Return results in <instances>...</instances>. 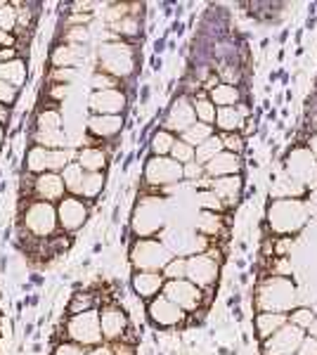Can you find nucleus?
Here are the masks:
<instances>
[{
  "label": "nucleus",
  "instance_id": "obj_1",
  "mask_svg": "<svg viewBox=\"0 0 317 355\" xmlns=\"http://www.w3.org/2000/svg\"><path fill=\"white\" fill-rule=\"evenodd\" d=\"M97 60H100V67L97 71L102 73H109L114 78H121V76H128L135 69V57H132V48L121 41H114V43H105L97 53Z\"/></svg>",
  "mask_w": 317,
  "mask_h": 355
},
{
  "label": "nucleus",
  "instance_id": "obj_2",
  "mask_svg": "<svg viewBox=\"0 0 317 355\" xmlns=\"http://www.w3.org/2000/svg\"><path fill=\"white\" fill-rule=\"evenodd\" d=\"M67 336L71 343L78 346H97L105 336H102L100 327V313L97 311H85L78 315H71V320L67 322Z\"/></svg>",
  "mask_w": 317,
  "mask_h": 355
},
{
  "label": "nucleus",
  "instance_id": "obj_3",
  "mask_svg": "<svg viewBox=\"0 0 317 355\" xmlns=\"http://www.w3.org/2000/svg\"><path fill=\"white\" fill-rule=\"evenodd\" d=\"M24 225L26 230L36 237H50L60 220H57V206L50 202H31L24 211Z\"/></svg>",
  "mask_w": 317,
  "mask_h": 355
},
{
  "label": "nucleus",
  "instance_id": "obj_4",
  "mask_svg": "<svg viewBox=\"0 0 317 355\" xmlns=\"http://www.w3.org/2000/svg\"><path fill=\"white\" fill-rule=\"evenodd\" d=\"M130 259L135 263L137 268L147 272H157V270H164L171 261V251L166 249L164 244H159L157 239H142L132 246L130 251Z\"/></svg>",
  "mask_w": 317,
  "mask_h": 355
},
{
  "label": "nucleus",
  "instance_id": "obj_5",
  "mask_svg": "<svg viewBox=\"0 0 317 355\" xmlns=\"http://www.w3.org/2000/svg\"><path fill=\"white\" fill-rule=\"evenodd\" d=\"M182 164H178L171 157H152L145 164V180L147 185L161 187V185H173V182L182 180Z\"/></svg>",
  "mask_w": 317,
  "mask_h": 355
},
{
  "label": "nucleus",
  "instance_id": "obj_6",
  "mask_svg": "<svg viewBox=\"0 0 317 355\" xmlns=\"http://www.w3.org/2000/svg\"><path fill=\"white\" fill-rule=\"evenodd\" d=\"M164 296L175 303L180 311H197L201 306V289L189 279H169L164 284Z\"/></svg>",
  "mask_w": 317,
  "mask_h": 355
},
{
  "label": "nucleus",
  "instance_id": "obj_7",
  "mask_svg": "<svg viewBox=\"0 0 317 355\" xmlns=\"http://www.w3.org/2000/svg\"><path fill=\"white\" fill-rule=\"evenodd\" d=\"M57 220H60V227L65 232H76L88 220V204L80 197L69 194V197H65L57 204Z\"/></svg>",
  "mask_w": 317,
  "mask_h": 355
},
{
  "label": "nucleus",
  "instance_id": "obj_8",
  "mask_svg": "<svg viewBox=\"0 0 317 355\" xmlns=\"http://www.w3.org/2000/svg\"><path fill=\"white\" fill-rule=\"evenodd\" d=\"M126 93L119 88L114 90H93L88 97V110L90 114H100V116H121L126 110Z\"/></svg>",
  "mask_w": 317,
  "mask_h": 355
},
{
  "label": "nucleus",
  "instance_id": "obj_9",
  "mask_svg": "<svg viewBox=\"0 0 317 355\" xmlns=\"http://www.w3.org/2000/svg\"><path fill=\"white\" fill-rule=\"evenodd\" d=\"M194 123H197V114H194L192 100H187V97H178V100L171 105L166 119H164V130L182 135L187 128H192Z\"/></svg>",
  "mask_w": 317,
  "mask_h": 355
},
{
  "label": "nucleus",
  "instance_id": "obj_10",
  "mask_svg": "<svg viewBox=\"0 0 317 355\" xmlns=\"http://www.w3.org/2000/svg\"><path fill=\"white\" fill-rule=\"evenodd\" d=\"M187 277L192 284H197L199 289H206L216 282L218 277V261L213 256L194 254L192 259H187Z\"/></svg>",
  "mask_w": 317,
  "mask_h": 355
},
{
  "label": "nucleus",
  "instance_id": "obj_11",
  "mask_svg": "<svg viewBox=\"0 0 317 355\" xmlns=\"http://www.w3.org/2000/svg\"><path fill=\"white\" fill-rule=\"evenodd\" d=\"M301 329L296 324H289V327H282L273 336H268L263 341V348L268 355H291V351H296L301 346Z\"/></svg>",
  "mask_w": 317,
  "mask_h": 355
},
{
  "label": "nucleus",
  "instance_id": "obj_12",
  "mask_svg": "<svg viewBox=\"0 0 317 355\" xmlns=\"http://www.w3.org/2000/svg\"><path fill=\"white\" fill-rule=\"evenodd\" d=\"M33 194H36V202H57L67 197V187L60 173H40L33 178Z\"/></svg>",
  "mask_w": 317,
  "mask_h": 355
},
{
  "label": "nucleus",
  "instance_id": "obj_13",
  "mask_svg": "<svg viewBox=\"0 0 317 355\" xmlns=\"http://www.w3.org/2000/svg\"><path fill=\"white\" fill-rule=\"evenodd\" d=\"M147 311H149V318H152L159 327H175V324L185 318V311H180V308L171 299H166V296H159V299L149 301Z\"/></svg>",
  "mask_w": 317,
  "mask_h": 355
},
{
  "label": "nucleus",
  "instance_id": "obj_14",
  "mask_svg": "<svg viewBox=\"0 0 317 355\" xmlns=\"http://www.w3.org/2000/svg\"><path fill=\"white\" fill-rule=\"evenodd\" d=\"M100 327H102V336L109 341H119L123 339V331L128 327V318L121 311L119 306H105L100 311Z\"/></svg>",
  "mask_w": 317,
  "mask_h": 355
},
{
  "label": "nucleus",
  "instance_id": "obj_15",
  "mask_svg": "<svg viewBox=\"0 0 317 355\" xmlns=\"http://www.w3.org/2000/svg\"><path fill=\"white\" fill-rule=\"evenodd\" d=\"M270 225L277 232H286V220H291V227L298 230L303 225V206L298 202H280L275 204L273 214H270Z\"/></svg>",
  "mask_w": 317,
  "mask_h": 355
},
{
  "label": "nucleus",
  "instance_id": "obj_16",
  "mask_svg": "<svg viewBox=\"0 0 317 355\" xmlns=\"http://www.w3.org/2000/svg\"><path fill=\"white\" fill-rule=\"evenodd\" d=\"M206 168V175H213V178H225V175H239L241 171V159L239 154H232V152H221L218 157H213L209 164L204 166Z\"/></svg>",
  "mask_w": 317,
  "mask_h": 355
},
{
  "label": "nucleus",
  "instance_id": "obj_17",
  "mask_svg": "<svg viewBox=\"0 0 317 355\" xmlns=\"http://www.w3.org/2000/svg\"><path fill=\"white\" fill-rule=\"evenodd\" d=\"M246 116H249V112H246V107H221V110L216 112V125L225 133H239L241 125H244Z\"/></svg>",
  "mask_w": 317,
  "mask_h": 355
},
{
  "label": "nucleus",
  "instance_id": "obj_18",
  "mask_svg": "<svg viewBox=\"0 0 317 355\" xmlns=\"http://www.w3.org/2000/svg\"><path fill=\"white\" fill-rule=\"evenodd\" d=\"M123 128V119L121 116H100V114H90L88 119V133L100 140H109Z\"/></svg>",
  "mask_w": 317,
  "mask_h": 355
},
{
  "label": "nucleus",
  "instance_id": "obj_19",
  "mask_svg": "<svg viewBox=\"0 0 317 355\" xmlns=\"http://www.w3.org/2000/svg\"><path fill=\"white\" fill-rule=\"evenodd\" d=\"M164 277H161L159 272H137L135 277H132V289H135V294L140 296V299H154V296L159 294V291H164Z\"/></svg>",
  "mask_w": 317,
  "mask_h": 355
},
{
  "label": "nucleus",
  "instance_id": "obj_20",
  "mask_svg": "<svg viewBox=\"0 0 317 355\" xmlns=\"http://www.w3.org/2000/svg\"><path fill=\"white\" fill-rule=\"evenodd\" d=\"M211 192L216 194L221 202L232 206L239 199L241 192V178L239 175H225V178H216L211 185Z\"/></svg>",
  "mask_w": 317,
  "mask_h": 355
},
{
  "label": "nucleus",
  "instance_id": "obj_21",
  "mask_svg": "<svg viewBox=\"0 0 317 355\" xmlns=\"http://www.w3.org/2000/svg\"><path fill=\"white\" fill-rule=\"evenodd\" d=\"M80 60H83L80 45H71V43L57 45L53 53H50V64L55 69H74Z\"/></svg>",
  "mask_w": 317,
  "mask_h": 355
},
{
  "label": "nucleus",
  "instance_id": "obj_22",
  "mask_svg": "<svg viewBox=\"0 0 317 355\" xmlns=\"http://www.w3.org/2000/svg\"><path fill=\"white\" fill-rule=\"evenodd\" d=\"M76 157H78V166L85 173H100L107 166V154L100 147H83V150L76 152Z\"/></svg>",
  "mask_w": 317,
  "mask_h": 355
},
{
  "label": "nucleus",
  "instance_id": "obj_23",
  "mask_svg": "<svg viewBox=\"0 0 317 355\" xmlns=\"http://www.w3.org/2000/svg\"><path fill=\"white\" fill-rule=\"evenodd\" d=\"M209 100L221 110V107H237L239 105V90L237 85L230 83H216L209 90Z\"/></svg>",
  "mask_w": 317,
  "mask_h": 355
},
{
  "label": "nucleus",
  "instance_id": "obj_24",
  "mask_svg": "<svg viewBox=\"0 0 317 355\" xmlns=\"http://www.w3.org/2000/svg\"><path fill=\"white\" fill-rule=\"evenodd\" d=\"M50 152L53 150L33 145L31 150L26 152V171H31V173H36V175L50 173Z\"/></svg>",
  "mask_w": 317,
  "mask_h": 355
},
{
  "label": "nucleus",
  "instance_id": "obj_25",
  "mask_svg": "<svg viewBox=\"0 0 317 355\" xmlns=\"http://www.w3.org/2000/svg\"><path fill=\"white\" fill-rule=\"evenodd\" d=\"M33 145L45 147V150H65L67 133L65 130H36L33 133Z\"/></svg>",
  "mask_w": 317,
  "mask_h": 355
},
{
  "label": "nucleus",
  "instance_id": "obj_26",
  "mask_svg": "<svg viewBox=\"0 0 317 355\" xmlns=\"http://www.w3.org/2000/svg\"><path fill=\"white\" fill-rule=\"evenodd\" d=\"M225 150L223 147V140H221V135H211L206 142H201V145L194 150V162L201 164V166H206L211 162L213 157H218Z\"/></svg>",
  "mask_w": 317,
  "mask_h": 355
},
{
  "label": "nucleus",
  "instance_id": "obj_27",
  "mask_svg": "<svg viewBox=\"0 0 317 355\" xmlns=\"http://www.w3.org/2000/svg\"><path fill=\"white\" fill-rule=\"evenodd\" d=\"M192 107H194V114H197V121L199 123H206V125H213L216 123V105L209 100V95H197L192 97Z\"/></svg>",
  "mask_w": 317,
  "mask_h": 355
},
{
  "label": "nucleus",
  "instance_id": "obj_28",
  "mask_svg": "<svg viewBox=\"0 0 317 355\" xmlns=\"http://www.w3.org/2000/svg\"><path fill=\"white\" fill-rule=\"evenodd\" d=\"M83 178H85V171L80 168L78 162L76 164H69L65 171H62V180H65V187L69 194L78 197L80 192V185H83Z\"/></svg>",
  "mask_w": 317,
  "mask_h": 355
},
{
  "label": "nucleus",
  "instance_id": "obj_29",
  "mask_svg": "<svg viewBox=\"0 0 317 355\" xmlns=\"http://www.w3.org/2000/svg\"><path fill=\"white\" fill-rule=\"evenodd\" d=\"M282 324H284V315H280V313H263V315H258V320H256V329L263 341L268 339V336H273V331L282 327Z\"/></svg>",
  "mask_w": 317,
  "mask_h": 355
},
{
  "label": "nucleus",
  "instance_id": "obj_30",
  "mask_svg": "<svg viewBox=\"0 0 317 355\" xmlns=\"http://www.w3.org/2000/svg\"><path fill=\"white\" fill-rule=\"evenodd\" d=\"M211 135H213V125H206V123H199L197 121V123L192 125V128H187L185 133L180 135V140L187 142L189 147H194V150H197L201 142H206Z\"/></svg>",
  "mask_w": 317,
  "mask_h": 355
},
{
  "label": "nucleus",
  "instance_id": "obj_31",
  "mask_svg": "<svg viewBox=\"0 0 317 355\" xmlns=\"http://www.w3.org/2000/svg\"><path fill=\"white\" fill-rule=\"evenodd\" d=\"M175 145V135L169 130H157V135L152 137V157H171V150Z\"/></svg>",
  "mask_w": 317,
  "mask_h": 355
},
{
  "label": "nucleus",
  "instance_id": "obj_32",
  "mask_svg": "<svg viewBox=\"0 0 317 355\" xmlns=\"http://www.w3.org/2000/svg\"><path fill=\"white\" fill-rule=\"evenodd\" d=\"M102 187H105V175H102V173H85L78 197L83 199V202H85V199H95L97 194L102 192Z\"/></svg>",
  "mask_w": 317,
  "mask_h": 355
},
{
  "label": "nucleus",
  "instance_id": "obj_33",
  "mask_svg": "<svg viewBox=\"0 0 317 355\" xmlns=\"http://www.w3.org/2000/svg\"><path fill=\"white\" fill-rule=\"evenodd\" d=\"M36 130H62V112L43 110L36 116Z\"/></svg>",
  "mask_w": 317,
  "mask_h": 355
},
{
  "label": "nucleus",
  "instance_id": "obj_34",
  "mask_svg": "<svg viewBox=\"0 0 317 355\" xmlns=\"http://www.w3.org/2000/svg\"><path fill=\"white\" fill-rule=\"evenodd\" d=\"M171 159H175L178 164H192L194 162V147H189L187 142H182L180 137H175V145L171 150Z\"/></svg>",
  "mask_w": 317,
  "mask_h": 355
},
{
  "label": "nucleus",
  "instance_id": "obj_35",
  "mask_svg": "<svg viewBox=\"0 0 317 355\" xmlns=\"http://www.w3.org/2000/svg\"><path fill=\"white\" fill-rule=\"evenodd\" d=\"M164 275L169 279H185L187 277V259H171L164 268Z\"/></svg>",
  "mask_w": 317,
  "mask_h": 355
},
{
  "label": "nucleus",
  "instance_id": "obj_36",
  "mask_svg": "<svg viewBox=\"0 0 317 355\" xmlns=\"http://www.w3.org/2000/svg\"><path fill=\"white\" fill-rule=\"evenodd\" d=\"M114 31H119L121 36H132V33H137V17L135 15H126L121 17L119 21H114Z\"/></svg>",
  "mask_w": 317,
  "mask_h": 355
},
{
  "label": "nucleus",
  "instance_id": "obj_37",
  "mask_svg": "<svg viewBox=\"0 0 317 355\" xmlns=\"http://www.w3.org/2000/svg\"><path fill=\"white\" fill-rule=\"evenodd\" d=\"M93 296L90 294H76L71 299V303H69V311H71V315H78V313H85V311H93Z\"/></svg>",
  "mask_w": 317,
  "mask_h": 355
},
{
  "label": "nucleus",
  "instance_id": "obj_38",
  "mask_svg": "<svg viewBox=\"0 0 317 355\" xmlns=\"http://www.w3.org/2000/svg\"><path fill=\"white\" fill-rule=\"evenodd\" d=\"M221 140H223L225 152L239 154L241 147H244V137H241V133H225V135H221Z\"/></svg>",
  "mask_w": 317,
  "mask_h": 355
},
{
  "label": "nucleus",
  "instance_id": "obj_39",
  "mask_svg": "<svg viewBox=\"0 0 317 355\" xmlns=\"http://www.w3.org/2000/svg\"><path fill=\"white\" fill-rule=\"evenodd\" d=\"M119 88V81L109 73H102V71H95L93 76V90H114Z\"/></svg>",
  "mask_w": 317,
  "mask_h": 355
},
{
  "label": "nucleus",
  "instance_id": "obj_40",
  "mask_svg": "<svg viewBox=\"0 0 317 355\" xmlns=\"http://www.w3.org/2000/svg\"><path fill=\"white\" fill-rule=\"evenodd\" d=\"M313 320H315V315L310 313L308 308H298V311L291 313V324H296L298 329L310 327V324H313Z\"/></svg>",
  "mask_w": 317,
  "mask_h": 355
},
{
  "label": "nucleus",
  "instance_id": "obj_41",
  "mask_svg": "<svg viewBox=\"0 0 317 355\" xmlns=\"http://www.w3.org/2000/svg\"><path fill=\"white\" fill-rule=\"evenodd\" d=\"M17 95H19V88L10 85L8 81H0V105H5V107L15 105Z\"/></svg>",
  "mask_w": 317,
  "mask_h": 355
},
{
  "label": "nucleus",
  "instance_id": "obj_42",
  "mask_svg": "<svg viewBox=\"0 0 317 355\" xmlns=\"http://www.w3.org/2000/svg\"><path fill=\"white\" fill-rule=\"evenodd\" d=\"M55 355H83V346H78V343H62V346H57Z\"/></svg>",
  "mask_w": 317,
  "mask_h": 355
},
{
  "label": "nucleus",
  "instance_id": "obj_43",
  "mask_svg": "<svg viewBox=\"0 0 317 355\" xmlns=\"http://www.w3.org/2000/svg\"><path fill=\"white\" fill-rule=\"evenodd\" d=\"M15 33H8V31H0V50H15Z\"/></svg>",
  "mask_w": 317,
  "mask_h": 355
},
{
  "label": "nucleus",
  "instance_id": "obj_44",
  "mask_svg": "<svg viewBox=\"0 0 317 355\" xmlns=\"http://www.w3.org/2000/svg\"><path fill=\"white\" fill-rule=\"evenodd\" d=\"M301 355H317V339H305L301 341Z\"/></svg>",
  "mask_w": 317,
  "mask_h": 355
},
{
  "label": "nucleus",
  "instance_id": "obj_45",
  "mask_svg": "<svg viewBox=\"0 0 317 355\" xmlns=\"http://www.w3.org/2000/svg\"><path fill=\"white\" fill-rule=\"evenodd\" d=\"M114 353L117 355H132V346H128V343H114Z\"/></svg>",
  "mask_w": 317,
  "mask_h": 355
},
{
  "label": "nucleus",
  "instance_id": "obj_46",
  "mask_svg": "<svg viewBox=\"0 0 317 355\" xmlns=\"http://www.w3.org/2000/svg\"><path fill=\"white\" fill-rule=\"evenodd\" d=\"M8 119H10V110L5 105H0V125L8 123Z\"/></svg>",
  "mask_w": 317,
  "mask_h": 355
},
{
  "label": "nucleus",
  "instance_id": "obj_47",
  "mask_svg": "<svg viewBox=\"0 0 317 355\" xmlns=\"http://www.w3.org/2000/svg\"><path fill=\"white\" fill-rule=\"evenodd\" d=\"M308 145H310V154H313V157H317V135L310 137V142H308Z\"/></svg>",
  "mask_w": 317,
  "mask_h": 355
},
{
  "label": "nucleus",
  "instance_id": "obj_48",
  "mask_svg": "<svg viewBox=\"0 0 317 355\" xmlns=\"http://www.w3.org/2000/svg\"><path fill=\"white\" fill-rule=\"evenodd\" d=\"M310 336H313V339H317V320H313V324H310Z\"/></svg>",
  "mask_w": 317,
  "mask_h": 355
},
{
  "label": "nucleus",
  "instance_id": "obj_49",
  "mask_svg": "<svg viewBox=\"0 0 317 355\" xmlns=\"http://www.w3.org/2000/svg\"><path fill=\"white\" fill-rule=\"evenodd\" d=\"M3 140H5V125H0V147H3Z\"/></svg>",
  "mask_w": 317,
  "mask_h": 355
}]
</instances>
